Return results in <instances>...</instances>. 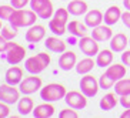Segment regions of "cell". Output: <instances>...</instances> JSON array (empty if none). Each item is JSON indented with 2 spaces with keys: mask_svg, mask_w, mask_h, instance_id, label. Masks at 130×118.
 Here are the masks:
<instances>
[{
  "mask_svg": "<svg viewBox=\"0 0 130 118\" xmlns=\"http://www.w3.org/2000/svg\"><path fill=\"white\" fill-rule=\"evenodd\" d=\"M86 26L89 27H97L100 26V23L103 21V14L100 10H90V12L86 14Z\"/></svg>",
  "mask_w": 130,
  "mask_h": 118,
  "instance_id": "d6986e66",
  "label": "cell"
},
{
  "mask_svg": "<svg viewBox=\"0 0 130 118\" xmlns=\"http://www.w3.org/2000/svg\"><path fill=\"white\" fill-rule=\"evenodd\" d=\"M116 104H117V98H116V95L111 94V92L106 94L103 98L100 100V108H102V110H104V111L113 110V108L116 107Z\"/></svg>",
  "mask_w": 130,
  "mask_h": 118,
  "instance_id": "cb8c5ba5",
  "label": "cell"
},
{
  "mask_svg": "<svg viewBox=\"0 0 130 118\" xmlns=\"http://www.w3.org/2000/svg\"><path fill=\"white\" fill-rule=\"evenodd\" d=\"M16 34H17L16 27H13V29H12V27L6 26V27H3V29H2V36H3L6 40H12V38H14Z\"/></svg>",
  "mask_w": 130,
  "mask_h": 118,
  "instance_id": "d6a6232c",
  "label": "cell"
},
{
  "mask_svg": "<svg viewBox=\"0 0 130 118\" xmlns=\"http://www.w3.org/2000/svg\"><path fill=\"white\" fill-rule=\"evenodd\" d=\"M113 50H102L99 54H97V60H96V64L99 67H107V65L111 64L113 61Z\"/></svg>",
  "mask_w": 130,
  "mask_h": 118,
  "instance_id": "603a6c76",
  "label": "cell"
},
{
  "mask_svg": "<svg viewBox=\"0 0 130 118\" xmlns=\"http://www.w3.org/2000/svg\"><path fill=\"white\" fill-rule=\"evenodd\" d=\"M122 20H123V24H124L127 29H130V10L122 13Z\"/></svg>",
  "mask_w": 130,
  "mask_h": 118,
  "instance_id": "74e56055",
  "label": "cell"
},
{
  "mask_svg": "<svg viewBox=\"0 0 130 118\" xmlns=\"http://www.w3.org/2000/svg\"><path fill=\"white\" fill-rule=\"evenodd\" d=\"M76 65V54L73 51H63L59 58V67L64 71H69Z\"/></svg>",
  "mask_w": 130,
  "mask_h": 118,
  "instance_id": "8fae6325",
  "label": "cell"
},
{
  "mask_svg": "<svg viewBox=\"0 0 130 118\" xmlns=\"http://www.w3.org/2000/svg\"><path fill=\"white\" fill-rule=\"evenodd\" d=\"M37 16L40 17V19H44V20L50 19V17L53 16V4L49 3L47 6H44L42 10H39L37 12Z\"/></svg>",
  "mask_w": 130,
  "mask_h": 118,
  "instance_id": "f1b7e54d",
  "label": "cell"
},
{
  "mask_svg": "<svg viewBox=\"0 0 130 118\" xmlns=\"http://www.w3.org/2000/svg\"><path fill=\"white\" fill-rule=\"evenodd\" d=\"M19 91L14 88L12 84H3L0 87V101H4L7 104H14L19 100Z\"/></svg>",
  "mask_w": 130,
  "mask_h": 118,
  "instance_id": "ba28073f",
  "label": "cell"
},
{
  "mask_svg": "<svg viewBox=\"0 0 130 118\" xmlns=\"http://www.w3.org/2000/svg\"><path fill=\"white\" fill-rule=\"evenodd\" d=\"M39 88H42V80H40V77H26L24 80H22L20 83V91L23 92V94H33L39 90Z\"/></svg>",
  "mask_w": 130,
  "mask_h": 118,
  "instance_id": "9c48e42d",
  "label": "cell"
},
{
  "mask_svg": "<svg viewBox=\"0 0 130 118\" xmlns=\"http://www.w3.org/2000/svg\"><path fill=\"white\" fill-rule=\"evenodd\" d=\"M49 29L52 31H53L54 34H64L66 33V29H67V26H66V23H61V21H59V20L56 19H52L49 21Z\"/></svg>",
  "mask_w": 130,
  "mask_h": 118,
  "instance_id": "4316f807",
  "label": "cell"
},
{
  "mask_svg": "<svg viewBox=\"0 0 130 118\" xmlns=\"http://www.w3.org/2000/svg\"><path fill=\"white\" fill-rule=\"evenodd\" d=\"M111 36H113V31L109 26H97L92 31V37L97 41H106V40L111 38Z\"/></svg>",
  "mask_w": 130,
  "mask_h": 118,
  "instance_id": "4fadbf2b",
  "label": "cell"
},
{
  "mask_svg": "<svg viewBox=\"0 0 130 118\" xmlns=\"http://www.w3.org/2000/svg\"><path fill=\"white\" fill-rule=\"evenodd\" d=\"M79 49L82 50V53L92 57V56L99 53V43L93 37L83 36V37H80V41H79Z\"/></svg>",
  "mask_w": 130,
  "mask_h": 118,
  "instance_id": "52a82bcc",
  "label": "cell"
},
{
  "mask_svg": "<svg viewBox=\"0 0 130 118\" xmlns=\"http://www.w3.org/2000/svg\"><path fill=\"white\" fill-rule=\"evenodd\" d=\"M127 47V37L123 33H117L110 40V49L113 51H123Z\"/></svg>",
  "mask_w": 130,
  "mask_h": 118,
  "instance_id": "2e32d148",
  "label": "cell"
},
{
  "mask_svg": "<svg viewBox=\"0 0 130 118\" xmlns=\"http://www.w3.org/2000/svg\"><path fill=\"white\" fill-rule=\"evenodd\" d=\"M54 114V107L50 104H40L33 108V115L36 118H49Z\"/></svg>",
  "mask_w": 130,
  "mask_h": 118,
  "instance_id": "e0dca14e",
  "label": "cell"
},
{
  "mask_svg": "<svg viewBox=\"0 0 130 118\" xmlns=\"http://www.w3.org/2000/svg\"><path fill=\"white\" fill-rule=\"evenodd\" d=\"M120 117H122V118H130V108H127V111H124Z\"/></svg>",
  "mask_w": 130,
  "mask_h": 118,
  "instance_id": "60d3db41",
  "label": "cell"
},
{
  "mask_svg": "<svg viewBox=\"0 0 130 118\" xmlns=\"http://www.w3.org/2000/svg\"><path fill=\"white\" fill-rule=\"evenodd\" d=\"M115 83H116V81L113 80L109 74H106V73L100 77V80H99L100 88H103V90H109V88H111L113 85H115Z\"/></svg>",
  "mask_w": 130,
  "mask_h": 118,
  "instance_id": "83f0119b",
  "label": "cell"
},
{
  "mask_svg": "<svg viewBox=\"0 0 130 118\" xmlns=\"http://www.w3.org/2000/svg\"><path fill=\"white\" fill-rule=\"evenodd\" d=\"M14 10L16 9L13 7V6H0V19L2 20H9Z\"/></svg>",
  "mask_w": 130,
  "mask_h": 118,
  "instance_id": "4dcf8cb0",
  "label": "cell"
},
{
  "mask_svg": "<svg viewBox=\"0 0 130 118\" xmlns=\"http://www.w3.org/2000/svg\"><path fill=\"white\" fill-rule=\"evenodd\" d=\"M29 2H30V0H12V6L14 9H22V7H24Z\"/></svg>",
  "mask_w": 130,
  "mask_h": 118,
  "instance_id": "8d00e7d4",
  "label": "cell"
},
{
  "mask_svg": "<svg viewBox=\"0 0 130 118\" xmlns=\"http://www.w3.org/2000/svg\"><path fill=\"white\" fill-rule=\"evenodd\" d=\"M129 44H130V40H129Z\"/></svg>",
  "mask_w": 130,
  "mask_h": 118,
  "instance_id": "ee69618b",
  "label": "cell"
},
{
  "mask_svg": "<svg viewBox=\"0 0 130 118\" xmlns=\"http://www.w3.org/2000/svg\"><path fill=\"white\" fill-rule=\"evenodd\" d=\"M115 91L117 95H126L130 94V78H122L115 85Z\"/></svg>",
  "mask_w": 130,
  "mask_h": 118,
  "instance_id": "d4e9b609",
  "label": "cell"
},
{
  "mask_svg": "<svg viewBox=\"0 0 130 118\" xmlns=\"http://www.w3.org/2000/svg\"><path fill=\"white\" fill-rule=\"evenodd\" d=\"M53 19L67 24V20H69V10H67V9H59V10H56Z\"/></svg>",
  "mask_w": 130,
  "mask_h": 118,
  "instance_id": "f546056e",
  "label": "cell"
},
{
  "mask_svg": "<svg viewBox=\"0 0 130 118\" xmlns=\"http://www.w3.org/2000/svg\"><path fill=\"white\" fill-rule=\"evenodd\" d=\"M46 36V29L40 24H33L26 33V40L29 43H39Z\"/></svg>",
  "mask_w": 130,
  "mask_h": 118,
  "instance_id": "30bf717a",
  "label": "cell"
},
{
  "mask_svg": "<svg viewBox=\"0 0 130 118\" xmlns=\"http://www.w3.org/2000/svg\"><path fill=\"white\" fill-rule=\"evenodd\" d=\"M93 67H94V61L87 57V58H83V60H80L77 63L76 71L79 73V74H86V73H89L90 70H93Z\"/></svg>",
  "mask_w": 130,
  "mask_h": 118,
  "instance_id": "484cf974",
  "label": "cell"
},
{
  "mask_svg": "<svg viewBox=\"0 0 130 118\" xmlns=\"http://www.w3.org/2000/svg\"><path fill=\"white\" fill-rule=\"evenodd\" d=\"M50 64V56L47 53H39L37 56L26 60V70L31 74H39Z\"/></svg>",
  "mask_w": 130,
  "mask_h": 118,
  "instance_id": "7a4b0ae2",
  "label": "cell"
},
{
  "mask_svg": "<svg viewBox=\"0 0 130 118\" xmlns=\"http://www.w3.org/2000/svg\"><path fill=\"white\" fill-rule=\"evenodd\" d=\"M66 95V88L61 84H47L46 87L42 88L40 91V97L42 100H44L46 103L50 101H59Z\"/></svg>",
  "mask_w": 130,
  "mask_h": 118,
  "instance_id": "3957f363",
  "label": "cell"
},
{
  "mask_svg": "<svg viewBox=\"0 0 130 118\" xmlns=\"http://www.w3.org/2000/svg\"><path fill=\"white\" fill-rule=\"evenodd\" d=\"M106 74H109L115 81H119L126 76V67L122 65V64H113V65H110V67H107Z\"/></svg>",
  "mask_w": 130,
  "mask_h": 118,
  "instance_id": "ffe728a7",
  "label": "cell"
},
{
  "mask_svg": "<svg viewBox=\"0 0 130 118\" xmlns=\"http://www.w3.org/2000/svg\"><path fill=\"white\" fill-rule=\"evenodd\" d=\"M67 10L73 16H80V14H84V13L87 12V4L83 0H73V2L69 3Z\"/></svg>",
  "mask_w": 130,
  "mask_h": 118,
  "instance_id": "ac0fdd59",
  "label": "cell"
},
{
  "mask_svg": "<svg viewBox=\"0 0 130 118\" xmlns=\"http://www.w3.org/2000/svg\"><path fill=\"white\" fill-rule=\"evenodd\" d=\"M122 61L124 65H129L130 67V50H127V51H124L122 54Z\"/></svg>",
  "mask_w": 130,
  "mask_h": 118,
  "instance_id": "ab89813d",
  "label": "cell"
},
{
  "mask_svg": "<svg viewBox=\"0 0 130 118\" xmlns=\"http://www.w3.org/2000/svg\"><path fill=\"white\" fill-rule=\"evenodd\" d=\"M64 101H66L67 105H70V108H74V110H82V108H84L86 104H87L86 95L82 94V92H79V91L66 92Z\"/></svg>",
  "mask_w": 130,
  "mask_h": 118,
  "instance_id": "5b68a950",
  "label": "cell"
},
{
  "mask_svg": "<svg viewBox=\"0 0 130 118\" xmlns=\"http://www.w3.org/2000/svg\"><path fill=\"white\" fill-rule=\"evenodd\" d=\"M9 47V40L3 37V36H0V53H4Z\"/></svg>",
  "mask_w": 130,
  "mask_h": 118,
  "instance_id": "f35d334b",
  "label": "cell"
},
{
  "mask_svg": "<svg viewBox=\"0 0 130 118\" xmlns=\"http://www.w3.org/2000/svg\"><path fill=\"white\" fill-rule=\"evenodd\" d=\"M0 29H2V21H0Z\"/></svg>",
  "mask_w": 130,
  "mask_h": 118,
  "instance_id": "7bdbcfd3",
  "label": "cell"
},
{
  "mask_svg": "<svg viewBox=\"0 0 130 118\" xmlns=\"http://www.w3.org/2000/svg\"><path fill=\"white\" fill-rule=\"evenodd\" d=\"M49 3H52L50 0H30V6H31V10H35L36 13L39 10H42L44 6H47Z\"/></svg>",
  "mask_w": 130,
  "mask_h": 118,
  "instance_id": "1f68e13d",
  "label": "cell"
},
{
  "mask_svg": "<svg viewBox=\"0 0 130 118\" xmlns=\"http://www.w3.org/2000/svg\"><path fill=\"white\" fill-rule=\"evenodd\" d=\"M36 17H39L37 13L35 10H22V9H16L13 14L10 16V24L16 29L19 27H27V26H33L36 23Z\"/></svg>",
  "mask_w": 130,
  "mask_h": 118,
  "instance_id": "6da1fadb",
  "label": "cell"
},
{
  "mask_svg": "<svg viewBox=\"0 0 130 118\" xmlns=\"http://www.w3.org/2000/svg\"><path fill=\"white\" fill-rule=\"evenodd\" d=\"M123 4H124V7L127 10H130V0H123Z\"/></svg>",
  "mask_w": 130,
  "mask_h": 118,
  "instance_id": "b9f144b4",
  "label": "cell"
},
{
  "mask_svg": "<svg viewBox=\"0 0 130 118\" xmlns=\"http://www.w3.org/2000/svg\"><path fill=\"white\" fill-rule=\"evenodd\" d=\"M122 19V12H120V9L117 6H111V7L107 9V12L104 13V23L107 26H111V24H116L119 20Z\"/></svg>",
  "mask_w": 130,
  "mask_h": 118,
  "instance_id": "5bb4252c",
  "label": "cell"
},
{
  "mask_svg": "<svg viewBox=\"0 0 130 118\" xmlns=\"http://www.w3.org/2000/svg\"><path fill=\"white\" fill-rule=\"evenodd\" d=\"M74 110V108H73ZM70 110V108H67V110H61L60 111V114H59V117L60 118H77L79 115H77L76 111H73Z\"/></svg>",
  "mask_w": 130,
  "mask_h": 118,
  "instance_id": "836d02e7",
  "label": "cell"
},
{
  "mask_svg": "<svg viewBox=\"0 0 130 118\" xmlns=\"http://www.w3.org/2000/svg\"><path fill=\"white\" fill-rule=\"evenodd\" d=\"M6 104H4V101L0 103V118H4V117H7V115L10 114V110H9V107L6 105Z\"/></svg>",
  "mask_w": 130,
  "mask_h": 118,
  "instance_id": "e575fe53",
  "label": "cell"
},
{
  "mask_svg": "<svg viewBox=\"0 0 130 118\" xmlns=\"http://www.w3.org/2000/svg\"><path fill=\"white\" fill-rule=\"evenodd\" d=\"M22 77H23V70L17 67V65H13L6 71V81L12 85L22 83Z\"/></svg>",
  "mask_w": 130,
  "mask_h": 118,
  "instance_id": "7c38bea8",
  "label": "cell"
},
{
  "mask_svg": "<svg viewBox=\"0 0 130 118\" xmlns=\"http://www.w3.org/2000/svg\"><path fill=\"white\" fill-rule=\"evenodd\" d=\"M24 56H26V50L22 46H19L17 43H9V47L6 50V60L9 64H19L20 61H23Z\"/></svg>",
  "mask_w": 130,
  "mask_h": 118,
  "instance_id": "277c9868",
  "label": "cell"
},
{
  "mask_svg": "<svg viewBox=\"0 0 130 118\" xmlns=\"http://www.w3.org/2000/svg\"><path fill=\"white\" fill-rule=\"evenodd\" d=\"M33 108H35V104H33V100L30 97H23L17 103V110H19V112L22 115H27L30 112H33Z\"/></svg>",
  "mask_w": 130,
  "mask_h": 118,
  "instance_id": "44dd1931",
  "label": "cell"
},
{
  "mask_svg": "<svg viewBox=\"0 0 130 118\" xmlns=\"http://www.w3.org/2000/svg\"><path fill=\"white\" fill-rule=\"evenodd\" d=\"M99 85L100 84L97 83V80L93 76H84L80 80L82 92L86 97H94L97 94V91H99Z\"/></svg>",
  "mask_w": 130,
  "mask_h": 118,
  "instance_id": "8992f818",
  "label": "cell"
},
{
  "mask_svg": "<svg viewBox=\"0 0 130 118\" xmlns=\"http://www.w3.org/2000/svg\"><path fill=\"white\" fill-rule=\"evenodd\" d=\"M119 103L122 104L124 108H130V94L120 95V100H119Z\"/></svg>",
  "mask_w": 130,
  "mask_h": 118,
  "instance_id": "d590c367",
  "label": "cell"
},
{
  "mask_svg": "<svg viewBox=\"0 0 130 118\" xmlns=\"http://www.w3.org/2000/svg\"><path fill=\"white\" fill-rule=\"evenodd\" d=\"M67 30L73 36H76V37H83L87 33V27L84 26V24H82L80 21H77V20H73V21H70L67 24Z\"/></svg>",
  "mask_w": 130,
  "mask_h": 118,
  "instance_id": "7402d4cb",
  "label": "cell"
},
{
  "mask_svg": "<svg viewBox=\"0 0 130 118\" xmlns=\"http://www.w3.org/2000/svg\"><path fill=\"white\" fill-rule=\"evenodd\" d=\"M44 46L47 47V50L53 51V53H63L66 50V43L57 37H47Z\"/></svg>",
  "mask_w": 130,
  "mask_h": 118,
  "instance_id": "9a60e30c",
  "label": "cell"
}]
</instances>
